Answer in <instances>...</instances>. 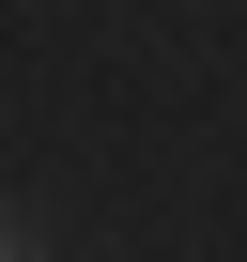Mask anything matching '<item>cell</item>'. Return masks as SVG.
Instances as JSON below:
<instances>
[{"label":"cell","instance_id":"cell-1","mask_svg":"<svg viewBox=\"0 0 247 262\" xmlns=\"http://www.w3.org/2000/svg\"><path fill=\"white\" fill-rule=\"evenodd\" d=\"M0 262H47V216L31 201H0Z\"/></svg>","mask_w":247,"mask_h":262}]
</instances>
